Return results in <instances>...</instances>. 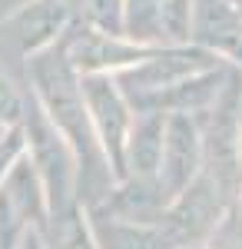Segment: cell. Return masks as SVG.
<instances>
[{
    "instance_id": "cell-6",
    "label": "cell",
    "mask_w": 242,
    "mask_h": 249,
    "mask_svg": "<svg viewBox=\"0 0 242 249\" xmlns=\"http://www.w3.org/2000/svg\"><path fill=\"white\" fill-rule=\"evenodd\" d=\"M14 110H17V100L7 90V83H0V116H10Z\"/></svg>"
},
{
    "instance_id": "cell-2",
    "label": "cell",
    "mask_w": 242,
    "mask_h": 249,
    "mask_svg": "<svg viewBox=\"0 0 242 249\" xmlns=\"http://www.w3.org/2000/svg\"><path fill=\"white\" fill-rule=\"evenodd\" d=\"M166 166H169V186H183L189 170H192V130L186 120L169 123V140H166Z\"/></svg>"
},
{
    "instance_id": "cell-1",
    "label": "cell",
    "mask_w": 242,
    "mask_h": 249,
    "mask_svg": "<svg viewBox=\"0 0 242 249\" xmlns=\"http://www.w3.org/2000/svg\"><path fill=\"white\" fill-rule=\"evenodd\" d=\"M86 96H90V107H93L96 123H100V130L106 136V143L116 150L120 146V136H123V126H126V116H123V107H120L116 93H113L103 80H90L86 83Z\"/></svg>"
},
{
    "instance_id": "cell-3",
    "label": "cell",
    "mask_w": 242,
    "mask_h": 249,
    "mask_svg": "<svg viewBox=\"0 0 242 249\" xmlns=\"http://www.w3.org/2000/svg\"><path fill=\"white\" fill-rule=\"evenodd\" d=\"M203 34L212 43H219L232 53H242V27L232 10H225L223 3H209L203 10Z\"/></svg>"
},
{
    "instance_id": "cell-5",
    "label": "cell",
    "mask_w": 242,
    "mask_h": 249,
    "mask_svg": "<svg viewBox=\"0 0 242 249\" xmlns=\"http://www.w3.org/2000/svg\"><path fill=\"white\" fill-rule=\"evenodd\" d=\"M149 23H156V0H133V27L146 30Z\"/></svg>"
},
{
    "instance_id": "cell-4",
    "label": "cell",
    "mask_w": 242,
    "mask_h": 249,
    "mask_svg": "<svg viewBox=\"0 0 242 249\" xmlns=\"http://www.w3.org/2000/svg\"><path fill=\"white\" fill-rule=\"evenodd\" d=\"M159 156H163L159 123H146V126L139 130V136H136V143H133V160H136V166H139V170H153Z\"/></svg>"
}]
</instances>
